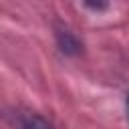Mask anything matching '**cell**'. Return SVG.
<instances>
[{"instance_id":"1","label":"cell","mask_w":129,"mask_h":129,"mask_svg":"<svg viewBox=\"0 0 129 129\" xmlns=\"http://www.w3.org/2000/svg\"><path fill=\"white\" fill-rule=\"evenodd\" d=\"M54 38H56L58 48H60L64 54L73 56V54H79V52H81V46H83V44H81V40L75 36V32H71L69 28H56Z\"/></svg>"},{"instance_id":"2","label":"cell","mask_w":129,"mask_h":129,"mask_svg":"<svg viewBox=\"0 0 129 129\" xmlns=\"http://www.w3.org/2000/svg\"><path fill=\"white\" fill-rule=\"evenodd\" d=\"M22 129H52L50 123L40 115H28L22 123Z\"/></svg>"},{"instance_id":"3","label":"cell","mask_w":129,"mask_h":129,"mask_svg":"<svg viewBox=\"0 0 129 129\" xmlns=\"http://www.w3.org/2000/svg\"><path fill=\"white\" fill-rule=\"evenodd\" d=\"M83 2H85V6H87V8L97 10V12H99V10H105V8H107V4H109L107 0H83Z\"/></svg>"},{"instance_id":"4","label":"cell","mask_w":129,"mask_h":129,"mask_svg":"<svg viewBox=\"0 0 129 129\" xmlns=\"http://www.w3.org/2000/svg\"><path fill=\"white\" fill-rule=\"evenodd\" d=\"M127 119H129V95H127Z\"/></svg>"}]
</instances>
